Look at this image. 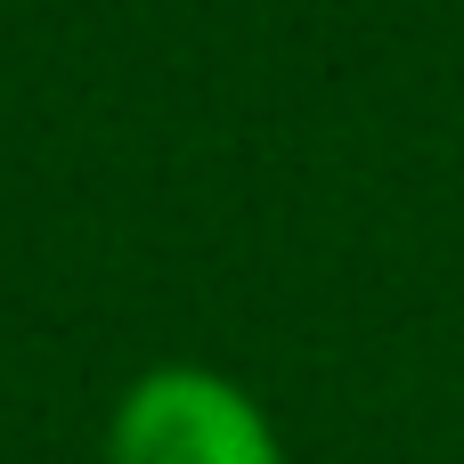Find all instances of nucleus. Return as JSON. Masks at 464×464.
<instances>
[{
  "label": "nucleus",
  "instance_id": "f257e3e1",
  "mask_svg": "<svg viewBox=\"0 0 464 464\" xmlns=\"http://www.w3.org/2000/svg\"><path fill=\"white\" fill-rule=\"evenodd\" d=\"M98 464H285V440L237 375L163 359L122 383Z\"/></svg>",
  "mask_w": 464,
  "mask_h": 464
}]
</instances>
